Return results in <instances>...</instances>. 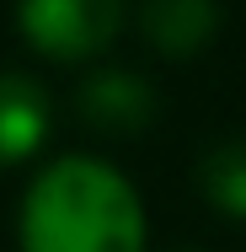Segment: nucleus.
<instances>
[{
  "label": "nucleus",
  "mask_w": 246,
  "mask_h": 252,
  "mask_svg": "<svg viewBox=\"0 0 246 252\" xmlns=\"http://www.w3.org/2000/svg\"><path fill=\"white\" fill-rule=\"evenodd\" d=\"M198 188L219 215L246 220V140H225L198 161Z\"/></svg>",
  "instance_id": "obj_6"
},
{
  "label": "nucleus",
  "mask_w": 246,
  "mask_h": 252,
  "mask_svg": "<svg viewBox=\"0 0 246 252\" xmlns=\"http://www.w3.org/2000/svg\"><path fill=\"white\" fill-rule=\"evenodd\" d=\"M49 124H54L49 92L22 70H0V172L38 151L49 140Z\"/></svg>",
  "instance_id": "obj_4"
},
{
  "label": "nucleus",
  "mask_w": 246,
  "mask_h": 252,
  "mask_svg": "<svg viewBox=\"0 0 246 252\" xmlns=\"http://www.w3.org/2000/svg\"><path fill=\"white\" fill-rule=\"evenodd\" d=\"M16 22L49 59H91L118 38L123 0H16Z\"/></svg>",
  "instance_id": "obj_2"
},
{
  "label": "nucleus",
  "mask_w": 246,
  "mask_h": 252,
  "mask_svg": "<svg viewBox=\"0 0 246 252\" xmlns=\"http://www.w3.org/2000/svg\"><path fill=\"white\" fill-rule=\"evenodd\" d=\"M75 107L86 124H97L107 134H139L150 118H155V92H150L145 75L134 70H97L81 81Z\"/></svg>",
  "instance_id": "obj_3"
},
{
  "label": "nucleus",
  "mask_w": 246,
  "mask_h": 252,
  "mask_svg": "<svg viewBox=\"0 0 246 252\" xmlns=\"http://www.w3.org/2000/svg\"><path fill=\"white\" fill-rule=\"evenodd\" d=\"M139 22L161 54H193L219 27V0H139Z\"/></svg>",
  "instance_id": "obj_5"
},
{
  "label": "nucleus",
  "mask_w": 246,
  "mask_h": 252,
  "mask_svg": "<svg viewBox=\"0 0 246 252\" xmlns=\"http://www.w3.org/2000/svg\"><path fill=\"white\" fill-rule=\"evenodd\" d=\"M22 252H145V204L118 166L59 156L22 199Z\"/></svg>",
  "instance_id": "obj_1"
}]
</instances>
